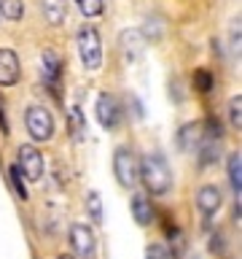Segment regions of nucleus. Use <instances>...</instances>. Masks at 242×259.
Masks as SVG:
<instances>
[{
	"label": "nucleus",
	"instance_id": "1",
	"mask_svg": "<svg viewBox=\"0 0 242 259\" xmlns=\"http://www.w3.org/2000/svg\"><path fill=\"white\" fill-rule=\"evenodd\" d=\"M137 176L143 178L145 189H148L151 194H167L169 189H172V170H169L167 159L161 151H151L145 154L143 162L137 165Z\"/></svg>",
	"mask_w": 242,
	"mask_h": 259
},
{
	"label": "nucleus",
	"instance_id": "2",
	"mask_svg": "<svg viewBox=\"0 0 242 259\" xmlns=\"http://www.w3.org/2000/svg\"><path fill=\"white\" fill-rule=\"evenodd\" d=\"M78 54H81V62H84L86 70H97L102 65V40L94 27H86L84 24L78 30Z\"/></svg>",
	"mask_w": 242,
	"mask_h": 259
},
{
	"label": "nucleus",
	"instance_id": "3",
	"mask_svg": "<svg viewBox=\"0 0 242 259\" xmlns=\"http://www.w3.org/2000/svg\"><path fill=\"white\" fill-rule=\"evenodd\" d=\"M24 124H27L32 141H48L54 135V116L43 105H30L27 113H24Z\"/></svg>",
	"mask_w": 242,
	"mask_h": 259
},
{
	"label": "nucleus",
	"instance_id": "4",
	"mask_svg": "<svg viewBox=\"0 0 242 259\" xmlns=\"http://www.w3.org/2000/svg\"><path fill=\"white\" fill-rule=\"evenodd\" d=\"M113 173H116V181L124 189H132L137 184V159L132 149H127V146L116 149V154H113Z\"/></svg>",
	"mask_w": 242,
	"mask_h": 259
},
{
	"label": "nucleus",
	"instance_id": "5",
	"mask_svg": "<svg viewBox=\"0 0 242 259\" xmlns=\"http://www.w3.org/2000/svg\"><path fill=\"white\" fill-rule=\"evenodd\" d=\"M70 246H73V254L81 256V259H92L94 256V248H97V240H94V232L92 227L86 224H70Z\"/></svg>",
	"mask_w": 242,
	"mask_h": 259
},
{
	"label": "nucleus",
	"instance_id": "6",
	"mask_svg": "<svg viewBox=\"0 0 242 259\" xmlns=\"http://www.w3.org/2000/svg\"><path fill=\"white\" fill-rule=\"evenodd\" d=\"M19 170H22V176L27 178V181H40L43 178V157H40V151L35 149V146H22L19 149Z\"/></svg>",
	"mask_w": 242,
	"mask_h": 259
},
{
	"label": "nucleus",
	"instance_id": "7",
	"mask_svg": "<svg viewBox=\"0 0 242 259\" xmlns=\"http://www.w3.org/2000/svg\"><path fill=\"white\" fill-rule=\"evenodd\" d=\"M118 119H121V111H118L116 97L108 95V92H102L100 97H97V121H100L105 130H116Z\"/></svg>",
	"mask_w": 242,
	"mask_h": 259
},
{
	"label": "nucleus",
	"instance_id": "8",
	"mask_svg": "<svg viewBox=\"0 0 242 259\" xmlns=\"http://www.w3.org/2000/svg\"><path fill=\"white\" fill-rule=\"evenodd\" d=\"M19 81V57L11 49H0V87H11Z\"/></svg>",
	"mask_w": 242,
	"mask_h": 259
},
{
	"label": "nucleus",
	"instance_id": "9",
	"mask_svg": "<svg viewBox=\"0 0 242 259\" xmlns=\"http://www.w3.org/2000/svg\"><path fill=\"white\" fill-rule=\"evenodd\" d=\"M197 205L205 216H215L218 208H221V189H218L215 184H207L202 186L199 194H197Z\"/></svg>",
	"mask_w": 242,
	"mask_h": 259
},
{
	"label": "nucleus",
	"instance_id": "10",
	"mask_svg": "<svg viewBox=\"0 0 242 259\" xmlns=\"http://www.w3.org/2000/svg\"><path fill=\"white\" fill-rule=\"evenodd\" d=\"M202 143V130L199 124H183L180 133H177V146H180V151H197Z\"/></svg>",
	"mask_w": 242,
	"mask_h": 259
},
{
	"label": "nucleus",
	"instance_id": "11",
	"mask_svg": "<svg viewBox=\"0 0 242 259\" xmlns=\"http://www.w3.org/2000/svg\"><path fill=\"white\" fill-rule=\"evenodd\" d=\"M40 11L48 24H62L68 16V0H40Z\"/></svg>",
	"mask_w": 242,
	"mask_h": 259
},
{
	"label": "nucleus",
	"instance_id": "12",
	"mask_svg": "<svg viewBox=\"0 0 242 259\" xmlns=\"http://www.w3.org/2000/svg\"><path fill=\"white\" fill-rule=\"evenodd\" d=\"M59 57H56L54 52H43V62H40V73H43V81L51 89H56V81H59Z\"/></svg>",
	"mask_w": 242,
	"mask_h": 259
},
{
	"label": "nucleus",
	"instance_id": "13",
	"mask_svg": "<svg viewBox=\"0 0 242 259\" xmlns=\"http://www.w3.org/2000/svg\"><path fill=\"white\" fill-rule=\"evenodd\" d=\"M132 216H135V222L137 224H151V219H153V208H151V200L145 197V194H135L132 197Z\"/></svg>",
	"mask_w": 242,
	"mask_h": 259
},
{
	"label": "nucleus",
	"instance_id": "14",
	"mask_svg": "<svg viewBox=\"0 0 242 259\" xmlns=\"http://www.w3.org/2000/svg\"><path fill=\"white\" fill-rule=\"evenodd\" d=\"M121 52H124V57H127V62H135L137 57H140V52H143V40H140V32H124L121 35Z\"/></svg>",
	"mask_w": 242,
	"mask_h": 259
},
{
	"label": "nucleus",
	"instance_id": "15",
	"mask_svg": "<svg viewBox=\"0 0 242 259\" xmlns=\"http://www.w3.org/2000/svg\"><path fill=\"white\" fill-rule=\"evenodd\" d=\"M229 181H231L234 194L239 197V192H242V154L239 151H234L229 157Z\"/></svg>",
	"mask_w": 242,
	"mask_h": 259
},
{
	"label": "nucleus",
	"instance_id": "16",
	"mask_svg": "<svg viewBox=\"0 0 242 259\" xmlns=\"http://www.w3.org/2000/svg\"><path fill=\"white\" fill-rule=\"evenodd\" d=\"M0 14L6 16V19H22V14H24V3L22 0H0Z\"/></svg>",
	"mask_w": 242,
	"mask_h": 259
},
{
	"label": "nucleus",
	"instance_id": "17",
	"mask_svg": "<svg viewBox=\"0 0 242 259\" xmlns=\"http://www.w3.org/2000/svg\"><path fill=\"white\" fill-rule=\"evenodd\" d=\"M86 210H89V216H92L94 224L102 222V200H100V192H89L86 194Z\"/></svg>",
	"mask_w": 242,
	"mask_h": 259
},
{
	"label": "nucleus",
	"instance_id": "18",
	"mask_svg": "<svg viewBox=\"0 0 242 259\" xmlns=\"http://www.w3.org/2000/svg\"><path fill=\"white\" fill-rule=\"evenodd\" d=\"M8 173H11V184H14V192H16V197L27 200V186H24V176H22L19 165H11V167H8Z\"/></svg>",
	"mask_w": 242,
	"mask_h": 259
},
{
	"label": "nucleus",
	"instance_id": "19",
	"mask_svg": "<svg viewBox=\"0 0 242 259\" xmlns=\"http://www.w3.org/2000/svg\"><path fill=\"white\" fill-rule=\"evenodd\" d=\"M78 11L84 16H100L102 14V0H76Z\"/></svg>",
	"mask_w": 242,
	"mask_h": 259
},
{
	"label": "nucleus",
	"instance_id": "20",
	"mask_svg": "<svg viewBox=\"0 0 242 259\" xmlns=\"http://www.w3.org/2000/svg\"><path fill=\"white\" fill-rule=\"evenodd\" d=\"M145 259H172V251H169L164 243H151L145 248Z\"/></svg>",
	"mask_w": 242,
	"mask_h": 259
},
{
	"label": "nucleus",
	"instance_id": "21",
	"mask_svg": "<svg viewBox=\"0 0 242 259\" xmlns=\"http://www.w3.org/2000/svg\"><path fill=\"white\" fill-rule=\"evenodd\" d=\"M81 130H84V119H81V111L73 105L70 108V133H73L76 141H81Z\"/></svg>",
	"mask_w": 242,
	"mask_h": 259
},
{
	"label": "nucleus",
	"instance_id": "22",
	"mask_svg": "<svg viewBox=\"0 0 242 259\" xmlns=\"http://www.w3.org/2000/svg\"><path fill=\"white\" fill-rule=\"evenodd\" d=\"M239 108H242V97L237 95V97H234V100L229 103V121H231L234 127L242 124V113H239Z\"/></svg>",
	"mask_w": 242,
	"mask_h": 259
},
{
	"label": "nucleus",
	"instance_id": "23",
	"mask_svg": "<svg viewBox=\"0 0 242 259\" xmlns=\"http://www.w3.org/2000/svg\"><path fill=\"white\" fill-rule=\"evenodd\" d=\"M197 84H199V89H205V92L210 89V76H207L205 70H199V73H197Z\"/></svg>",
	"mask_w": 242,
	"mask_h": 259
},
{
	"label": "nucleus",
	"instance_id": "24",
	"mask_svg": "<svg viewBox=\"0 0 242 259\" xmlns=\"http://www.w3.org/2000/svg\"><path fill=\"white\" fill-rule=\"evenodd\" d=\"M59 259H73V256H70V254H62V256H59Z\"/></svg>",
	"mask_w": 242,
	"mask_h": 259
}]
</instances>
